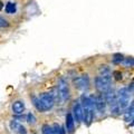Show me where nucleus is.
Returning a JSON list of instances; mask_svg holds the SVG:
<instances>
[{
	"instance_id": "3",
	"label": "nucleus",
	"mask_w": 134,
	"mask_h": 134,
	"mask_svg": "<svg viewBox=\"0 0 134 134\" xmlns=\"http://www.w3.org/2000/svg\"><path fill=\"white\" fill-rule=\"evenodd\" d=\"M130 95H131V92L126 87H122V88H120L117 91L116 103H117V107H119L120 113L124 112L130 106Z\"/></svg>"
},
{
	"instance_id": "5",
	"label": "nucleus",
	"mask_w": 134,
	"mask_h": 134,
	"mask_svg": "<svg viewBox=\"0 0 134 134\" xmlns=\"http://www.w3.org/2000/svg\"><path fill=\"white\" fill-rule=\"evenodd\" d=\"M74 85L81 91H87L90 87V77L87 75H81L74 79Z\"/></svg>"
},
{
	"instance_id": "4",
	"label": "nucleus",
	"mask_w": 134,
	"mask_h": 134,
	"mask_svg": "<svg viewBox=\"0 0 134 134\" xmlns=\"http://www.w3.org/2000/svg\"><path fill=\"white\" fill-rule=\"evenodd\" d=\"M57 92H58V96L60 97L63 102H66V100L69 98V87L64 78H60L59 81H58Z\"/></svg>"
},
{
	"instance_id": "6",
	"label": "nucleus",
	"mask_w": 134,
	"mask_h": 134,
	"mask_svg": "<svg viewBox=\"0 0 134 134\" xmlns=\"http://www.w3.org/2000/svg\"><path fill=\"white\" fill-rule=\"evenodd\" d=\"M39 99L41 104H43V106L45 107L46 111L50 110L53 106H54V103H55V99H54V96L53 94L50 93H44L39 96Z\"/></svg>"
},
{
	"instance_id": "12",
	"label": "nucleus",
	"mask_w": 134,
	"mask_h": 134,
	"mask_svg": "<svg viewBox=\"0 0 134 134\" xmlns=\"http://www.w3.org/2000/svg\"><path fill=\"white\" fill-rule=\"evenodd\" d=\"M74 125H75V121L72 116V113H68L66 115V131L68 133H72L74 130Z\"/></svg>"
},
{
	"instance_id": "18",
	"label": "nucleus",
	"mask_w": 134,
	"mask_h": 134,
	"mask_svg": "<svg viewBox=\"0 0 134 134\" xmlns=\"http://www.w3.org/2000/svg\"><path fill=\"white\" fill-rule=\"evenodd\" d=\"M113 75H114L116 81H121V79H122V73L119 72V70H115V72L113 73Z\"/></svg>"
},
{
	"instance_id": "9",
	"label": "nucleus",
	"mask_w": 134,
	"mask_h": 134,
	"mask_svg": "<svg viewBox=\"0 0 134 134\" xmlns=\"http://www.w3.org/2000/svg\"><path fill=\"white\" fill-rule=\"evenodd\" d=\"M72 116H73L74 121H76V122H82L83 121V111H82L81 103H76L73 106V114H72Z\"/></svg>"
},
{
	"instance_id": "14",
	"label": "nucleus",
	"mask_w": 134,
	"mask_h": 134,
	"mask_svg": "<svg viewBox=\"0 0 134 134\" xmlns=\"http://www.w3.org/2000/svg\"><path fill=\"white\" fill-rule=\"evenodd\" d=\"M5 10L7 14H15L16 12V3L15 2H12V1H9V2H7V5L5 7Z\"/></svg>"
},
{
	"instance_id": "7",
	"label": "nucleus",
	"mask_w": 134,
	"mask_h": 134,
	"mask_svg": "<svg viewBox=\"0 0 134 134\" xmlns=\"http://www.w3.org/2000/svg\"><path fill=\"white\" fill-rule=\"evenodd\" d=\"M94 107L96 108V111L100 113V114H104V113H105L106 102H105V98H104V96L102 94L94 97Z\"/></svg>"
},
{
	"instance_id": "17",
	"label": "nucleus",
	"mask_w": 134,
	"mask_h": 134,
	"mask_svg": "<svg viewBox=\"0 0 134 134\" xmlns=\"http://www.w3.org/2000/svg\"><path fill=\"white\" fill-rule=\"evenodd\" d=\"M43 133L44 134H54L53 129L49 126V125H44L43 126Z\"/></svg>"
},
{
	"instance_id": "8",
	"label": "nucleus",
	"mask_w": 134,
	"mask_h": 134,
	"mask_svg": "<svg viewBox=\"0 0 134 134\" xmlns=\"http://www.w3.org/2000/svg\"><path fill=\"white\" fill-rule=\"evenodd\" d=\"M10 129L12 132H15L17 134H27V130L25 129V126L16 120H12L10 122Z\"/></svg>"
},
{
	"instance_id": "16",
	"label": "nucleus",
	"mask_w": 134,
	"mask_h": 134,
	"mask_svg": "<svg viewBox=\"0 0 134 134\" xmlns=\"http://www.w3.org/2000/svg\"><path fill=\"white\" fill-rule=\"evenodd\" d=\"M27 122L29 124H35L36 123V117L32 113H28L27 114Z\"/></svg>"
},
{
	"instance_id": "11",
	"label": "nucleus",
	"mask_w": 134,
	"mask_h": 134,
	"mask_svg": "<svg viewBox=\"0 0 134 134\" xmlns=\"http://www.w3.org/2000/svg\"><path fill=\"white\" fill-rule=\"evenodd\" d=\"M123 113H124V121H126V122H132L133 121V115H134V105H133V103H131V105H130Z\"/></svg>"
},
{
	"instance_id": "2",
	"label": "nucleus",
	"mask_w": 134,
	"mask_h": 134,
	"mask_svg": "<svg viewBox=\"0 0 134 134\" xmlns=\"http://www.w3.org/2000/svg\"><path fill=\"white\" fill-rule=\"evenodd\" d=\"M95 85L100 93H105L111 88V74L106 66L100 68V75L95 78Z\"/></svg>"
},
{
	"instance_id": "10",
	"label": "nucleus",
	"mask_w": 134,
	"mask_h": 134,
	"mask_svg": "<svg viewBox=\"0 0 134 134\" xmlns=\"http://www.w3.org/2000/svg\"><path fill=\"white\" fill-rule=\"evenodd\" d=\"M25 111V103L23 100H16V102L12 103V112L14 114H23Z\"/></svg>"
},
{
	"instance_id": "19",
	"label": "nucleus",
	"mask_w": 134,
	"mask_h": 134,
	"mask_svg": "<svg viewBox=\"0 0 134 134\" xmlns=\"http://www.w3.org/2000/svg\"><path fill=\"white\" fill-rule=\"evenodd\" d=\"M125 65L126 66H133V58L132 57H129L125 59Z\"/></svg>"
},
{
	"instance_id": "1",
	"label": "nucleus",
	"mask_w": 134,
	"mask_h": 134,
	"mask_svg": "<svg viewBox=\"0 0 134 134\" xmlns=\"http://www.w3.org/2000/svg\"><path fill=\"white\" fill-rule=\"evenodd\" d=\"M82 111L83 120L86 125H91L94 120V97L93 96H85L82 97Z\"/></svg>"
},
{
	"instance_id": "15",
	"label": "nucleus",
	"mask_w": 134,
	"mask_h": 134,
	"mask_svg": "<svg viewBox=\"0 0 134 134\" xmlns=\"http://www.w3.org/2000/svg\"><path fill=\"white\" fill-rule=\"evenodd\" d=\"M123 60H124V56L122 54L116 53L113 55V63H114V64H120V63H122Z\"/></svg>"
},
{
	"instance_id": "13",
	"label": "nucleus",
	"mask_w": 134,
	"mask_h": 134,
	"mask_svg": "<svg viewBox=\"0 0 134 134\" xmlns=\"http://www.w3.org/2000/svg\"><path fill=\"white\" fill-rule=\"evenodd\" d=\"M31 99H32V104H34V106H35V107H36L39 112H45V111H46V110H45V107L43 106V104H41V102H40L39 97L32 96Z\"/></svg>"
},
{
	"instance_id": "21",
	"label": "nucleus",
	"mask_w": 134,
	"mask_h": 134,
	"mask_svg": "<svg viewBox=\"0 0 134 134\" xmlns=\"http://www.w3.org/2000/svg\"><path fill=\"white\" fill-rule=\"evenodd\" d=\"M58 134H66V131H65V130H64V129H63V127L60 126V130H59V133H58Z\"/></svg>"
},
{
	"instance_id": "22",
	"label": "nucleus",
	"mask_w": 134,
	"mask_h": 134,
	"mask_svg": "<svg viewBox=\"0 0 134 134\" xmlns=\"http://www.w3.org/2000/svg\"><path fill=\"white\" fill-rule=\"evenodd\" d=\"M1 5H2V3H1V2H0V9H1V7H2Z\"/></svg>"
},
{
	"instance_id": "20",
	"label": "nucleus",
	"mask_w": 134,
	"mask_h": 134,
	"mask_svg": "<svg viewBox=\"0 0 134 134\" xmlns=\"http://www.w3.org/2000/svg\"><path fill=\"white\" fill-rule=\"evenodd\" d=\"M7 26H8V23L6 21L5 19L0 18V27H7Z\"/></svg>"
}]
</instances>
